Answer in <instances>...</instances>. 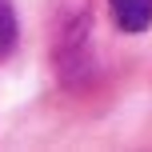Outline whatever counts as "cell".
Instances as JSON below:
<instances>
[{
	"label": "cell",
	"mask_w": 152,
	"mask_h": 152,
	"mask_svg": "<svg viewBox=\"0 0 152 152\" xmlns=\"http://www.w3.org/2000/svg\"><path fill=\"white\" fill-rule=\"evenodd\" d=\"M48 52L64 88H84L92 68V0H52L48 4Z\"/></svg>",
	"instance_id": "6da1fadb"
},
{
	"label": "cell",
	"mask_w": 152,
	"mask_h": 152,
	"mask_svg": "<svg viewBox=\"0 0 152 152\" xmlns=\"http://www.w3.org/2000/svg\"><path fill=\"white\" fill-rule=\"evenodd\" d=\"M108 8L120 32H148L152 24V0H108Z\"/></svg>",
	"instance_id": "7a4b0ae2"
},
{
	"label": "cell",
	"mask_w": 152,
	"mask_h": 152,
	"mask_svg": "<svg viewBox=\"0 0 152 152\" xmlns=\"http://www.w3.org/2000/svg\"><path fill=\"white\" fill-rule=\"evenodd\" d=\"M20 40V20H16V8L8 0H0V60H8Z\"/></svg>",
	"instance_id": "3957f363"
}]
</instances>
